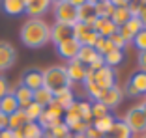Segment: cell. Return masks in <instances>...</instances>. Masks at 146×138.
Segmentation results:
<instances>
[{
	"instance_id": "cell-1",
	"label": "cell",
	"mask_w": 146,
	"mask_h": 138,
	"mask_svg": "<svg viewBox=\"0 0 146 138\" xmlns=\"http://www.w3.org/2000/svg\"><path fill=\"white\" fill-rule=\"evenodd\" d=\"M21 43L28 49H41L51 43V24L43 19H26L19 32Z\"/></svg>"
},
{
	"instance_id": "cell-2",
	"label": "cell",
	"mask_w": 146,
	"mask_h": 138,
	"mask_svg": "<svg viewBox=\"0 0 146 138\" xmlns=\"http://www.w3.org/2000/svg\"><path fill=\"white\" fill-rule=\"evenodd\" d=\"M43 71V86L51 90L54 93L56 90H62V88H73V82L68 78L64 65H51L47 69H41Z\"/></svg>"
},
{
	"instance_id": "cell-3",
	"label": "cell",
	"mask_w": 146,
	"mask_h": 138,
	"mask_svg": "<svg viewBox=\"0 0 146 138\" xmlns=\"http://www.w3.org/2000/svg\"><path fill=\"white\" fill-rule=\"evenodd\" d=\"M86 78H90L99 90H109V88L116 86V78L118 77H116V71L112 67L103 65L101 69H98L94 73L92 71H86Z\"/></svg>"
},
{
	"instance_id": "cell-4",
	"label": "cell",
	"mask_w": 146,
	"mask_h": 138,
	"mask_svg": "<svg viewBox=\"0 0 146 138\" xmlns=\"http://www.w3.org/2000/svg\"><path fill=\"white\" fill-rule=\"evenodd\" d=\"M52 15H54V22L60 24H69L73 26L77 22V8L66 2H54L52 4Z\"/></svg>"
},
{
	"instance_id": "cell-5",
	"label": "cell",
	"mask_w": 146,
	"mask_h": 138,
	"mask_svg": "<svg viewBox=\"0 0 146 138\" xmlns=\"http://www.w3.org/2000/svg\"><path fill=\"white\" fill-rule=\"evenodd\" d=\"M122 121L131 129L133 134H144L146 133V116L142 114V110H141L139 104L129 108L127 114L122 118Z\"/></svg>"
},
{
	"instance_id": "cell-6",
	"label": "cell",
	"mask_w": 146,
	"mask_h": 138,
	"mask_svg": "<svg viewBox=\"0 0 146 138\" xmlns=\"http://www.w3.org/2000/svg\"><path fill=\"white\" fill-rule=\"evenodd\" d=\"M17 62V51L9 41H0V75L11 69Z\"/></svg>"
},
{
	"instance_id": "cell-7",
	"label": "cell",
	"mask_w": 146,
	"mask_h": 138,
	"mask_svg": "<svg viewBox=\"0 0 146 138\" xmlns=\"http://www.w3.org/2000/svg\"><path fill=\"white\" fill-rule=\"evenodd\" d=\"M54 47H56V52H58L66 62L77 58L79 51H81V43H79L75 37H69V39H66V41H62V43L54 45Z\"/></svg>"
},
{
	"instance_id": "cell-8",
	"label": "cell",
	"mask_w": 146,
	"mask_h": 138,
	"mask_svg": "<svg viewBox=\"0 0 146 138\" xmlns=\"http://www.w3.org/2000/svg\"><path fill=\"white\" fill-rule=\"evenodd\" d=\"M21 84L26 86L28 90H32V91L39 90V88L43 86V71L41 69H36V67L26 69L25 73H23V77H21Z\"/></svg>"
},
{
	"instance_id": "cell-9",
	"label": "cell",
	"mask_w": 146,
	"mask_h": 138,
	"mask_svg": "<svg viewBox=\"0 0 146 138\" xmlns=\"http://www.w3.org/2000/svg\"><path fill=\"white\" fill-rule=\"evenodd\" d=\"M124 97H125L124 90L116 84V86L109 88V90H103V95H101V99H99V101H101L109 110H112V108H116L122 101H124Z\"/></svg>"
},
{
	"instance_id": "cell-10",
	"label": "cell",
	"mask_w": 146,
	"mask_h": 138,
	"mask_svg": "<svg viewBox=\"0 0 146 138\" xmlns=\"http://www.w3.org/2000/svg\"><path fill=\"white\" fill-rule=\"evenodd\" d=\"M64 67H66V73H68V78L73 82V84H77V82H84L86 71H88V69H86V65H82L77 58L69 60Z\"/></svg>"
},
{
	"instance_id": "cell-11",
	"label": "cell",
	"mask_w": 146,
	"mask_h": 138,
	"mask_svg": "<svg viewBox=\"0 0 146 138\" xmlns=\"http://www.w3.org/2000/svg\"><path fill=\"white\" fill-rule=\"evenodd\" d=\"M52 0H32L30 4L25 8V13L28 19H43V15L51 9Z\"/></svg>"
},
{
	"instance_id": "cell-12",
	"label": "cell",
	"mask_w": 146,
	"mask_h": 138,
	"mask_svg": "<svg viewBox=\"0 0 146 138\" xmlns=\"http://www.w3.org/2000/svg\"><path fill=\"white\" fill-rule=\"evenodd\" d=\"M141 30H142V22L139 21L137 17H131L127 22H125V24H122L120 28H118V34H120L122 37L125 39V43L129 45L131 41H133V37H135V35H137Z\"/></svg>"
},
{
	"instance_id": "cell-13",
	"label": "cell",
	"mask_w": 146,
	"mask_h": 138,
	"mask_svg": "<svg viewBox=\"0 0 146 138\" xmlns=\"http://www.w3.org/2000/svg\"><path fill=\"white\" fill-rule=\"evenodd\" d=\"M73 37V26L69 24H60V22H54V24L51 26V41L54 45L62 43V41H66V39Z\"/></svg>"
},
{
	"instance_id": "cell-14",
	"label": "cell",
	"mask_w": 146,
	"mask_h": 138,
	"mask_svg": "<svg viewBox=\"0 0 146 138\" xmlns=\"http://www.w3.org/2000/svg\"><path fill=\"white\" fill-rule=\"evenodd\" d=\"M92 30L98 32L99 37H111L112 34L118 32V26H116L111 19H99L98 17L94 21V24H92Z\"/></svg>"
},
{
	"instance_id": "cell-15",
	"label": "cell",
	"mask_w": 146,
	"mask_h": 138,
	"mask_svg": "<svg viewBox=\"0 0 146 138\" xmlns=\"http://www.w3.org/2000/svg\"><path fill=\"white\" fill-rule=\"evenodd\" d=\"M96 19H98V15H96V6L94 4L86 2V4H82L81 8H77V21L79 22H84V24H88L92 28V24H94Z\"/></svg>"
},
{
	"instance_id": "cell-16",
	"label": "cell",
	"mask_w": 146,
	"mask_h": 138,
	"mask_svg": "<svg viewBox=\"0 0 146 138\" xmlns=\"http://www.w3.org/2000/svg\"><path fill=\"white\" fill-rule=\"evenodd\" d=\"M13 95H15V99H17V104L19 108H26L28 104L32 103V95H34V91L28 90L26 86H23V84H19V86L11 88Z\"/></svg>"
},
{
	"instance_id": "cell-17",
	"label": "cell",
	"mask_w": 146,
	"mask_h": 138,
	"mask_svg": "<svg viewBox=\"0 0 146 138\" xmlns=\"http://www.w3.org/2000/svg\"><path fill=\"white\" fill-rule=\"evenodd\" d=\"M52 95H54V101L60 104L64 110L69 108L75 101H77V99H75V93H73V88H62V90H56Z\"/></svg>"
},
{
	"instance_id": "cell-18",
	"label": "cell",
	"mask_w": 146,
	"mask_h": 138,
	"mask_svg": "<svg viewBox=\"0 0 146 138\" xmlns=\"http://www.w3.org/2000/svg\"><path fill=\"white\" fill-rule=\"evenodd\" d=\"M28 121H30V120H28L26 112L23 110V108H19V110H15L13 114H9V116H8V129L19 131V129H23Z\"/></svg>"
},
{
	"instance_id": "cell-19",
	"label": "cell",
	"mask_w": 146,
	"mask_h": 138,
	"mask_svg": "<svg viewBox=\"0 0 146 138\" xmlns=\"http://www.w3.org/2000/svg\"><path fill=\"white\" fill-rule=\"evenodd\" d=\"M2 4V11L6 15H11V17H19L25 13V4L23 0H0Z\"/></svg>"
},
{
	"instance_id": "cell-20",
	"label": "cell",
	"mask_w": 146,
	"mask_h": 138,
	"mask_svg": "<svg viewBox=\"0 0 146 138\" xmlns=\"http://www.w3.org/2000/svg\"><path fill=\"white\" fill-rule=\"evenodd\" d=\"M15 110H19V104H17V99H15L11 88H9V91L0 99V112L4 114V116H9V114H13Z\"/></svg>"
},
{
	"instance_id": "cell-21",
	"label": "cell",
	"mask_w": 146,
	"mask_h": 138,
	"mask_svg": "<svg viewBox=\"0 0 146 138\" xmlns=\"http://www.w3.org/2000/svg\"><path fill=\"white\" fill-rule=\"evenodd\" d=\"M32 101H34L36 104H39V106L47 108L49 104L54 101V95H52V91H51V90H47L45 86H41L39 90H36V91H34V95H32Z\"/></svg>"
},
{
	"instance_id": "cell-22",
	"label": "cell",
	"mask_w": 146,
	"mask_h": 138,
	"mask_svg": "<svg viewBox=\"0 0 146 138\" xmlns=\"http://www.w3.org/2000/svg\"><path fill=\"white\" fill-rule=\"evenodd\" d=\"M127 84L133 88L139 95H146V73L144 71H139L137 69V71L131 75V78H129Z\"/></svg>"
},
{
	"instance_id": "cell-23",
	"label": "cell",
	"mask_w": 146,
	"mask_h": 138,
	"mask_svg": "<svg viewBox=\"0 0 146 138\" xmlns=\"http://www.w3.org/2000/svg\"><path fill=\"white\" fill-rule=\"evenodd\" d=\"M116 121V118L112 116V114H107V116H103V118H98V120H92V127H94L96 131H98L101 136H105V134L111 131V127H112V123Z\"/></svg>"
},
{
	"instance_id": "cell-24",
	"label": "cell",
	"mask_w": 146,
	"mask_h": 138,
	"mask_svg": "<svg viewBox=\"0 0 146 138\" xmlns=\"http://www.w3.org/2000/svg\"><path fill=\"white\" fill-rule=\"evenodd\" d=\"M62 121H64L68 127H71V125H75L77 121H82V118H81V112H79V103L75 101V103L71 104L69 108H66L64 110V116H62Z\"/></svg>"
},
{
	"instance_id": "cell-25",
	"label": "cell",
	"mask_w": 146,
	"mask_h": 138,
	"mask_svg": "<svg viewBox=\"0 0 146 138\" xmlns=\"http://www.w3.org/2000/svg\"><path fill=\"white\" fill-rule=\"evenodd\" d=\"M21 133H23V138H43L45 131L38 125V121H28L21 129Z\"/></svg>"
},
{
	"instance_id": "cell-26",
	"label": "cell",
	"mask_w": 146,
	"mask_h": 138,
	"mask_svg": "<svg viewBox=\"0 0 146 138\" xmlns=\"http://www.w3.org/2000/svg\"><path fill=\"white\" fill-rule=\"evenodd\" d=\"M129 19H131V15H129V11H127V6H120V8H114V11H112V15H111V21L114 22L118 28H120L122 24H125Z\"/></svg>"
},
{
	"instance_id": "cell-27",
	"label": "cell",
	"mask_w": 146,
	"mask_h": 138,
	"mask_svg": "<svg viewBox=\"0 0 146 138\" xmlns=\"http://www.w3.org/2000/svg\"><path fill=\"white\" fill-rule=\"evenodd\" d=\"M98 56H99V54L96 52L94 47H81V51H79V54H77V60L81 62L82 65H86V67H88V65H90Z\"/></svg>"
},
{
	"instance_id": "cell-28",
	"label": "cell",
	"mask_w": 146,
	"mask_h": 138,
	"mask_svg": "<svg viewBox=\"0 0 146 138\" xmlns=\"http://www.w3.org/2000/svg\"><path fill=\"white\" fill-rule=\"evenodd\" d=\"M103 62H105V65H107V67H112V69H114L116 65H120L122 62H124V51L114 49V51L107 52V54L103 56Z\"/></svg>"
},
{
	"instance_id": "cell-29",
	"label": "cell",
	"mask_w": 146,
	"mask_h": 138,
	"mask_svg": "<svg viewBox=\"0 0 146 138\" xmlns=\"http://www.w3.org/2000/svg\"><path fill=\"white\" fill-rule=\"evenodd\" d=\"M82 88H84L86 95H88L92 101H99V99H101V95H103V90H99V88L96 86L90 78H84V82H82Z\"/></svg>"
},
{
	"instance_id": "cell-30",
	"label": "cell",
	"mask_w": 146,
	"mask_h": 138,
	"mask_svg": "<svg viewBox=\"0 0 146 138\" xmlns=\"http://www.w3.org/2000/svg\"><path fill=\"white\" fill-rule=\"evenodd\" d=\"M96 6V15L99 19H111L112 11H114V6L109 2V0H103V2H99V4H94Z\"/></svg>"
},
{
	"instance_id": "cell-31",
	"label": "cell",
	"mask_w": 146,
	"mask_h": 138,
	"mask_svg": "<svg viewBox=\"0 0 146 138\" xmlns=\"http://www.w3.org/2000/svg\"><path fill=\"white\" fill-rule=\"evenodd\" d=\"M90 108H92V118H94V120H98V118H103V116H107V114H111V110H109V108L105 106L101 101H92V103H90Z\"/></svg>"
},
{
	"instance_id": "cell-32",
	"label": "cell",
	"mask_w": 146,
	"mask_h": 138,
	"mask_svg": "<svg viewBox=\"0 0 146 138\" xmlns=\"http://www.w3.org/2000/svg\"><path fill=\"white\" fill-rule=\"evenodd\" d=\"M23 110L26 112V116H28V120H30V121H38V120H39V116L43 114V110H45V108L39 106V104H36L34 101H32V103L28 104L26 108H23Z\"/></svg>"
},
{
	"instance_id": "cell-33",
	"label": "cell",
	"mask_w": 146,
	"mask_h": 138,
	"mask_svg": "<svg viewBox=\"0 0 146 138\" xmlns=\"http://www.w3.org/2000/svg\"><path fill=\"white\" fill-rule=\"evenodd\" d=\"M79 103V112L84 123H92V108H90V101H77Z\"/></svg>"
},
{
	"instance_id": "cell-34",
	"label": "cell",
	"mask_w": 146,
	"mask_h": 138,
	"mask_svg": "<svg viewBox=\"0 0 146 138\" xmlns=\"http://www.w3.org/2000/svg\"><path fill=\"white\" fill-rule=\"evenodd\" d=\"M99 39V35H98V32H94V30H90L88 34H84L81 39H79V43H81V47H94L96 45V41Z\"/></svg>"
},
{
	"instance_id": "cell-35",
	"label": "cell",
	"mask_w": 146,
	"mask_h": 138,
	"mask_svg": "<svg viewBox=\"0 0 146 138\" xmlns=\"http://www.w3.org/2000/svg\"><path fill=\"white\" fill-rule=\"evenodd\" d=\"M131 43L135 45V49H137L139 52H142V51H146V28H142L141 32H139L137 35L133 37V41Z\"/></svg>"
},
{
	"instance_id": "cell-36",
	"label": "cell",
	"mask_w": 146,
	"mask_h": 138,
	"mask_svg": "<svg viewBox=\"0 0 146 138\" xmlns=\"http://www.w3.org/2000/svg\"><path fill=\"white\" fill-rule=\"evenodd\" d=\"M90 30H92V28H90L88 24H84V22H79V21H77L75 24H73V37H75V39L79 41V39H81L82 35L88 34Z\"/></svg>"
},
{
	"instance_id": "cell-37",
	"label": "cell",
	"mask_w": 146,
	"mask_h": 138,
	"mask_svg": "<svg viewBox=\"0 0 146 138\" xmlns=\"http://www.w3.org/2000/svg\"><path fill=\"white\" fill-rule=\"evenodd\" d=\"M45 112H47L49 116H52V118H60V120H62V116H64V108L56 103V101H52V103L45 108Z\"/></svg>"
},
{
	"instance_id": "cell-38",
	"label": "cell",
	"mask_w": 146,
	"mask_h": 138,
	"mask_svg": "<svg viewBox=\"0 0 146 138\" xmlns=\"http://www.w3.org/2000/svg\"><path fill=\"white\" fill-rule=\"evenodd\" d=\"M109 39H111L112 47H114V49H118V51H124V49L127 47V43H125V39L122 37V35L118 34V32H116V34H112V35H111Z\"/></svg>"
},
{
	"instance_id": "cell-39",
	"label": "cell",
	"mask_w": 146,
	"mask_h": 138,
	"mask_svg": "<svg viewBox=\"0 0 146 138\" xmlns=\"http://www.w3.org/2000/svg\"><path fill=\"white\" fill-rule=\"evenodd\" d=\"M92 123H84V121H77L75 125L69 127V131H71V134H84L86 131H88V127H90Z\"/></svg>"
},
{
	"instance_id": "cell-40",
	"label": "cell",
	"mask_w": 146,
	"mask_h": 138,
	"mask_svg": "<svg viewBox=\"0 0 146 138\" xmlns=\"http://www.w3.org/2000/svg\"><path fill=\"white\" fill-rule=\"evenodd\" d=\"M103 65H105V62H103V56H101V54H99V56L96 58V60L92 62V64L88 65V67H86V69H88V71H92V73H94V71H98V69H101V67H103Z\"/></svg>"
},
{
	"instance_id": "cell-41",
	"label": "cell",
	"mask_w": 146,
	"mask_h": 138,
	"mask_svg": "<svg viewBox=\"0 0 146 138\" xmlns=\"http://www.w3.org/2000/svg\"><path fill=\"white\" fill-rule=\"evenodd\" d=\"M9 88H11V86H9L8 78H6L4 75H0V99H2V97L9 91Z\"/></svg>"
},
{
	"instance_id": "cell-42",
	"label": "cell",
	"mask_w": 146,
	"mask_h": 138,
	"mask_svg": "<svg viewBox=\"0 0 146 138\" xmlns=\"http://www.w3.org/2000/svg\"><path fill=\"white\" fill-rule=\"evenodd\" d=\"M139 8H141V2L139 0H131L127 4V11L131 17H137V13H139Z\"/></svg>"
},
{
	"instance_id": "cell-43",
	"label": "cell",
	"mask_w": 146,
	"mask_h": 138,
	"mask_svg": "<svg viewBox=\"0 0 146 138\" xmlns=\"http://www.w3.org/2000/svg\"><path fill=\"white\" fill-rule=\"evenodd\" d=\"M137 64H139V71H144V73H146V51L139 52V56H137Z\"/></svg>"
},
{
	"instance_id": "cell-44",
	"label": "cell",
	"mask_w": 146,
	"mask_h": 138,
	"mask_svg": "<svg viewBox=\"0 0 146 138\" xmlns=\"http://www.w3.org/2000/svg\"><path fill=\"white\" fill-rule=\"evenodd\" d=\"M137 19L142 22V28H146V4H141L139 13H137Z\"/></svg>"
},
{
	"instance_id": "cell-45",
	"label": "cell",
	"mask_w": 146,
	"mask_h": 138,
	"mask_svg": "<svg viewBox=\"0 0 146 138\" xmlns=\"http://www.w3.org/2000/svg\"><path fill=\"white\" fill-rule=\"evenodd\" d=\"M84 136H86V138H103V136H101V134H99V133H98V131H96L92 125L88 127V131L84 133Z\"/></svg>"
},
{
	"instance_id": "cell-46",
	"label": "cell",
	"mask_w": 146,
	"mask_h": 138,
	"mask_svg": "<svg viewBox=\"0 0 146 138\" xmlns=\"http://www.w3.org/2000/svg\"><path fill=\"white\" fill-rule=\"evenodd\" d=\"M109 2H111L114 8H120V6H127L131 0H109Z\"/></svg>"
},
{
	"instance_id": "cell-47",
	"label": "cell",
	"mask_w": 146,
	"mask_h": 138,
	"mask_svg": "<svg viewBox=\"0 0 146 138\" xmlns=\"http://www.w3.org/2000/svg\"><path fill=\"white\" fill-rule=\"evenodd\" d=\"M0 138H13V131L8 129V127L2 129V131H0Z\"/></svg>"
},
{
	"instance_id": "cell-48",
	"label": "cell",
	"mask_w": 146,
	"mask_h": 138,
	"mask_svg": "<svg viewBox=\"0 0 146 138\" xmlns=\"http://www.w3.org/2000/svg\"><path fill=\"white\" fill-rule=\"evenodd\" d=\"M6 127H8V116H4V114L0 112V131L6 129Z\"/></svg>"
},
{
	"instance_id": "cell-49",
	"label": "cell",
	"mask_w": 146,
	"mask_h": 138,
	"mask_svg": "<svg viewBox=\"0 0 146 138\" xmlns=\"http://www.w3.org/2000/svg\"><path fill=\"white\" fill-rule=\"evenodd\" d=\"M69 4L71 6H75V8H81L82 4H86V2H88V0H68Z\"/></svg>"
},
{
	"instance_id": "cell-50",
	"label": "cell",
	"mask_w": 146,
	"mask_h": 138,
	"mask_svg": "<svg viewBox=\"0 0 146 138\" xmlns=\"http://www.w3.org/2000/svg\"><path fill=\"white\" fill-rule=\"evenodd\" d=\"M139 106H141V110H142V114H144V116H146V95H144V97H142V103H141V104H139Z\"/></svg>"
},
{
	"instance_id": "cell-51",
	"label": "cell",
	"mask_w": 146,
	"mask_h": 138,
	"mask_svg": "<svg viewBox=\"0 0 146 138\" xmlns=\"http://www.w3.org/2000/svg\"><path fill=\"white\" fill-rule=\"evenodd\" d=\"M90 4H99V2H103V0H88Z\"/></svg>"
},
{
	"instance_id": "cell-52",
	"label": "cell",
	"mask_w": 146,
	"mask_h": 138,
	"mask_svg": "<svg viewBox=\"0 0 146 138\" xmlns=\"http://www.w3.org/2000/svg\"><path fill=\"white\" fill-rule=\"evenodd\" d=\"M71 138H86V136H84V134H73Z\"/></svg>"
},
{
	"instance_id": "cell-53",
	"label": "cell",
	"mask_w": 146,
	"mask_h": 138,
	"mask_svg": "<svg viewBox=\"0 0 146 138\" xmlns=\"http://www.w3.org/2000/svg\"><path fill=\"white\" fill-rule=\"evenodd\" d=\"M30 2H32V0H23V4H25V8H26L28 4H30Z\"/></svg>"
},
{
	"instance_id": "cell-54",
	"label": "cell",
	"mask_w": 146,
	"mask_h": 138,
	"mask_svg": "<svg viewBox=\"0 0 146 138\" xmlns=\"http://www.w3.org/2000/svg\"><path fill=\"white\" fill-rule=\"evenodd\" d=\"M54 2H66V0H52V4H54Z\"/></svg>"
},
{
	"instance_id": "cell-55",
	"label": "cell",
	"mask_w": 146,
	"mask_h": 138,
	"mask_svg": "<svg viewBox=\"0 0 146 138\" xmlns=\"http://www.w3.org/2000/svg\"><path fill=\"white\" fill-rule=\"evenodd\" d=\"M142 138H146V133H144V136H142Z\"/></svg>"
}]
</instances>
